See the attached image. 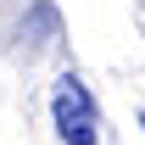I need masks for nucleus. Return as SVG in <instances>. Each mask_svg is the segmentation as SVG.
I'll return each mask as SVG.
<instances>
[{"label":"nucleus","instance_id":"f03ea898","mask_svg":"<svg viewBox=\"0 0 145 145\" xmlns=\"http://www.w3.org/2000/svg\"><path fill=\"white\" fill-rule=\"evenodd\" d=\"M140 128H145V112H140Z\"/></svg>","mask_w":145,"mask_h":145},{"label":"nucleus","instance_id":"f257e3e1","mask_svg":"<svg viewBox=\"0 0 145 145\" xmlns=\"http://www.w3.org/2000/svg\"><path fill=\"white\" fill-rule=\"evenodd\" d=\"M50 112H56V128H61L67 145H101V117H95V101H89V89H84L78 72H61L56 78Z\"/></svg>","mask_w":145,"mask_h":145}]
</instances>
